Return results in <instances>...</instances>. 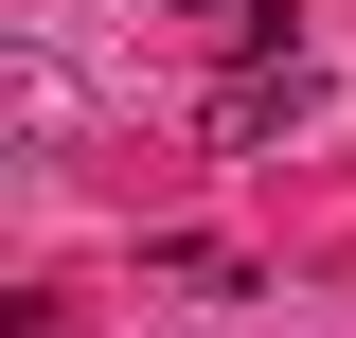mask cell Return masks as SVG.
Here are the masks:
<instances>
[{"mask_svg": "<svg viewBox=\"0 0 356 338\" xmlns=\"http://www.w3.org/2000/svg\"><path fill=\"white\" fill-rule=\"evenodd\" d=\"M321 107V54L285 36V18H250V54H232V89H214V143H285Z\"/></svg>", "mask_w": 356, "mask_h": 338, "instance_id": "cell-1", "label": "cell"}]
</instances>
